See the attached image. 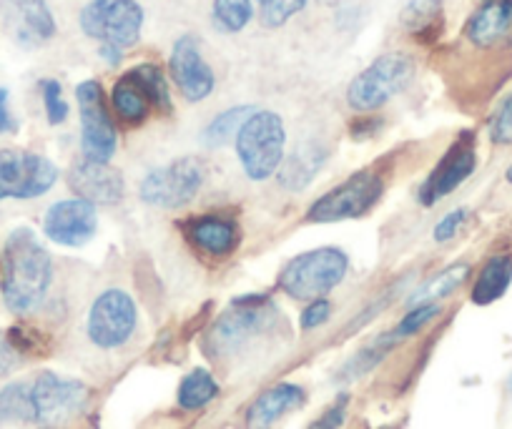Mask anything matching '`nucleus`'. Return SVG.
<instances>
[{"mask_svg": "<svg viewBox=\"0 0 512 429\" xmlns=\"http://www.w3.org/2000/svg\"><path fill=\"white\" fill-rule=\"evenodd\" d=\"M53 284V261L31 229L21 226L3 249V299L18 317L33 314Z\"/></svg>", "mask_w": 512, "mask_h": 429, "instance_id": "f257e3e1", "label": "nucleus"}, {"mask_svg": "<svg viewBox=\"0 0 512 429\" xmlns=\"http://www.w3.org/2000/svg\"><path fill=\"white\" fill-rule=\"evenodd\" d=\"M241 169L251 181H267L282 169L287 128L274 111H254L234 141Z\"/></svg>", "mask_w": 512, "mask_h": 429, "instance_id": "f03ea898", "label": "nucleus"}, {"mask_svg": "<svg viewBox=\"0 0 512 429\" xmlns=\"http://www.w3.org/2000/svg\"><path fill=\"white\" fill-rule=\"evenodd\" d=\"M349 259L337 246H322L289 261L279 274V289L297 302H317L344 281Z\"/></svg>", "mask_w": 512, "mask_h": 429, "instance_id": "7ed1b4c3", "label": "nucleus"}, {"mask_svg": "<svg viewBox=\"0 0 512 429\" xmlns=\"http://www.w3.org/2000/svg\"><path fill=\"white\" fill-rule=\"evenodd\" d=\"M415 78V61L407 53H384L354 76L347 103L357 113H372L400 96Z\"/></svg>", "mask_w": 512, "mask_h": 429, "instance_id": "20e7f679", "label": "nucleus"}, {"mask_svg": "<svg viewBox=\"0 0 512 429\" xmlns=\"http://www.w3.org/2000/svg\"><path fill=\"white\" fill-rule=\"evenodd\" d=\"M144 28V8L136 0H88L81 11V31L101 46L128 51Z\"/></svg>", "mask_w": 512, "mask_h": 429, "instance_id": "39448f33", "label": "nucleus"}, {"mask_svg": "<svg viewBox=\"0 0 512 429\" xmlns=\"http://www.w3.org/2000/svg\"><path fill=\"white\" fill-rule=\"evenodd\" d=\"M78 116H81V154L93 164H111L118 151V131L106 106L101 83L88 78L76 88Z\"/></svg>", "mask_w": 512, "mask_h": 429, "instance_id": "423d86ee", "label": "nucleus"}, {"mask_svg": "<svg viewBox=\"0 0 512 429\" xmlns=\"http://www.w3.org/2000/svg\"><path fill=\"white\" fill-rule=\"evenodd\" d=\"M382 189V176L374 174V171L369 169L357 171V174L349 176L344 184H339L337 189L319 196V199L309 206L307 221L309 224H337V221L359 219V216L367 214L372 206H377V201L382 199Z\"/></svg>", "mask_w": 512, "mask_h": 429, "instance_id": "0eeeda50", "label": "nucleus"}, {"mask_svg": "<svg viewBox=\"0 0 512 429\" xmlns=\"http://www.w3.org/2000/svg\"><path fill=\"white\" fill-rule=\"evenodd\" d=\"M206 181V169L194 156H184L171 164L151 169L141 181L139 196L156 209H181L199 196Z\"/></svg>", "mask_w": 512, "mask_h": 429, "instance_id": "6e6552de", "label": "nucleus"}, {"mask_svg": "<svg viewBox=\"0 0 512 429\" xmlns=\"http://www.w3.org/2000/svg\"><path fill=\"white\" fill-rule=\"evenodd\" d=\"M88 387L78 379L58 377L53 372L38 374L31 382L33 422L43 429H61L83 412Z\"/></svg>", "mask_w": 512, "mask_h": 429, "instance_id": "1a4fd4ad", "label": "nucleus"}, {"mask_svg": "<svg viewBox=\"0 0 512 429\" xmlns=\"http://www.w3.org/2000/svg\"><path fill=\"white\" fill-rule=\"evenodd\" d=\"M277 319V309L267 297H244L231 304L229 312L216 322L211 332V347L219 357H229L246 344L262 337Z\"/></svg>", "mask_w": 512, "mask_h": 429, "instance_id": "9d476101", "label": "nucleus"}, {"mask_svg": "<svg viewBox=\"0 0 512 429\" xmlns=\"http://www.w3.org/2000/svg\"><path fill=\"white\" fill-rule=\"evenodd\" d=\"M136 327H139V309L134 299L121 289H106L88 309L86 334L98 349L108 352L121 349L123 344L131 342Z\"/></svg>", "mask_w": 512, "mask_h": 429, "instance_id": "9b49d317", "label": "nucleus"}, {"mask_svg": "<svg viewBox=\"0 0 512 429\" xmlns=\"http://www.w3.org/2000/svg\"><path fill=\"white\" fill-rule=\"evenodd\" d=\"M58 169L41 154L18 149L0 151V201L38 199L56 186Z\"/></svg>", "mask_w": 512, "mask_h": 429, "instance_id": "f8f14e48", "label": "nucleus"}, {"mask_svg": "<svg viewBox=\"0 0 512 429\" xmlns=\"http://www.w3.org/2000/svg\"><path fill=\"white\" fill-rule=\"evenodd\" d=\"M0 28L16 46L36 51L56 36V18L46 0H0Z\"/></svg>", "mask_w": 512, "mask_h": 429, "instance_id": "ddd939ff", "label": "nucleus"}, {"mask_svg": "<svg viewBox=\"0 0 512 429\" xmlns=\"http://www.w3.org/2000/svg\"><path fill=\"white\" fill-rule=\"evenodd\" d=\"M475 169V136H472L470 131H465L460 133V138H457L455 143H452L450 151L442 156V161L435 166V171L427 176V181L420 186V191H417V199H420L422 206L437 204V201L445 199L447 194L460 189V186L470 179Z\"/></svg>", "mask_w": 512, "mask_h": 429, "instance_id": "4468645a", "label": "nucleus"}, {"mask_svg": "<svg viewBox=\"0 0 512 429\" xmlns=\"http://www.w3.org/2000/svg\"><path fill=\"white\" fill-rule=\"evenodd\" d=\"M169 68L176 88L189 103H199L214 93L216 76L209 63L204 61V53H201L199 41L194 36H181L174 43Z\"/></svg>", "mask_w": 512, "mask_h": 429, "instance_id": "2eb2a0df", "label": "nucleus"}, {"mask_svg": "<svg viewBox=\"0 0 512 429\" xmlns=\"http://www.w3.org/2000/svg\"><path fill=\"white\" fill-rule=\"evenodd\" d=\"M98 214L91 201L73 196L56 201L43 216V231L61 246H83L96 236Z\"/></svg>", "mask_w": 512, "mask_h": 429, "instance_id": "dca6fc26", "label": "nucleus"}, {"mask_svg": "<svg viewBox=\"0 0 512 429\" xmlns=\"http://www.w3.org/2000/svg\"><path fill=\"white\" fill-rule=\"evenodd\" d=\"M68 184L81 199L91 201L93 206H113L121 204L126 194L123 176L111 164H93L81 159L68 174Z\"/></svg>", "mask_w": 512, "mask_h": 429, "instance_id": "f3484780", "label": "nucleus"}, {"mask_svg": "<svg viewBox=\"0 0 512 429\" xmlns=\"http://www.w3.org/2000/svg\"><path fill=\"white\" fill-rule=\"evenodd\" d=\"M465 36L477 48L512 46V0H485L467 21Z\"/></svg>", "mask_w": 512, "mask_h": 429, "instance_id": "a211bd4d", "label": "nucleus"}, {"mask_svg": "<svg viewBox=\"0 0 512 429\" xmlns=\"http://www.w3.org/2000/svg\"><path fill=\"white\" fill-rule=\"evenodd\" d=\"M181 231H184L186 241L191 246H196L201 254L211 256V259H226L239 246L236 224L231 219H224V216H194V219L184 221Z\"/></svg>", "mask_w": 512, "mask_h": 429, "instance_id": "6ab92c4d", "label": "nucleus"}, {"mask_svg": "<svg viewBox=\"0 0 512 429\" xmlns=\"http://www.w3.org/2000/svg\"><path fill=\"white\" fill-rule=\"evenodd\" d=\"M304 389L297 384H277V387L267 389L262 397L256 399L246 412V424L249 429H272L279 419L292 409L302 407Z\"/></svg>", "mask_w": 512, "mask_h": 429, "instance_id": "aec40b11", "label": "nucleus"}, {"mask_svg": "<svg viewBox=\"0 0 512 429\" xmlns=\"http://www.w3.org/2000/svg\"><path fill=\"white\" fill-rule=\"evenodd\" d=\"M111 106L116 116L128 126H144L154 111L149 93L141 88V83L131 73H123L116 81L111 91Z\"/></svg>", "mask_w": 512, "mask_h": 429, "instance_id": "412c9836", "label": "nucleus"}, {"mask_svg": "<svg viewBox=\"0 0 512 429\" xmlns=\"http://www.w3.org/2000/svg\"><path fill=\"white\" fill-rule=\"evenodd\" d=\"M402 26L422 46H430L440 38L445 16H442V0H407L400 16Z\"/></svg>", "mask_w": 512, "mask_h": 429, "instance_id": "4be33fe9", "label": "nucleus"}, {"mask_svg": "<svg viewBox=\"0 0 512 429\" xmlns=\"http://www.w3.org/2000/svg\"><path fill=\"white\" fill-rule=\"evenodd\" d=\"M324 161H327V149H322L319 143H304L277 171L279 184L289 191L307 189L324 166Z\"/></svg>", "mask_w": 512, "mask_h": 429, "instance_id": "5701e85b", "label": "nucleus"}, {"mask_svg": "<svg viewBox=\"0 0 512 429\" xmlns=\"http://www.w3.org/2000/svg\"><path fill=\"white\" fill-rule=\"evenodd\" d=\"M512 281V259L510 256H492L482 271L477 274V281L472 284V304L477 307H487V304L497 302L502 294L507 292V286Z\"/></svg>", "mask_w": 512, "mask_h": 429, "instance_id": "b1692460", "label": "nucleus"}, {"mask_svg": "<svg viewBox=\"0 0 512 429\" xmlns=\"http://www.w3.org/2000/svg\"><path fill=\"white\" fill-rule=\"evenodd\" d=\"M470 276V264H452L445 271H440L437 276H432L430 281L415 289V294L410 297V307H420V304H440L442 299L450 297L462 281H467Z\"/></svg>", "mask_w": 512, "mask_h": 429, "instance_id": "393cba45", "label": "nucleus"}, {"mask_svg": "<svg viewBox=\"0 0 512 429\" xmlns=\"http://www.w3.org/2000/svg\"><path fill=\"white\" fill-rule=\"evenodd\" d=\"M216 397H219V384L206 369H194V372L186 374L179 384V394H176L179 407L189 409V412L206 407Z\"/></svg>", "mask_w": 512, "mask_h": 429, "instance_id": "a878e982", "label": "nucleus"}, {"mask_svg": "<svg viewBox=\"0 0 512 429\" xmlns=\"http://www.w3.org/2000/svg\"><path fill=\"white\" fill-rule=\"evenodd\" d=\"M254 111L256 108L251 106H234L229 108V111L219 113V116L204 128V136L201 138H204V143L209 146V149H219V146H224V143L236 141L241 126H244L246 118H249Z\"/></svg>", "mask_w": 512, "mask_h": 429, "instance_id": "bb28decb", "label": "nucleus"}, {"mask_svg": "<svg viewBox=\"0 0 512 429\" xmlns=\"http://www.w3.org/2000/svg\"><path fill=\"white\" fill-rule=\"evenodd\" d=\"M0 422H33L31 382H11L0 389Z\"/></svg>", "mask_w": 512, "mask_h": 429, "instance_id": "cd10ccee", "label": "nucleus"}, {"mask_svg": "<svg viewBox=\"0 0 512 429\" xmlns=\"http://www.w3.org/2000/svg\"><path fill=\"white\" fill-rule=\"evenodd\" d=\"M131 76L141 83L146 93L151 98V106L154 111L159 113H171V93H169V83H166L164 73L156 63H139L136 68H131Z\"/></svg>", "mask_w": 512, "mask_h": 429, "instance_id": "c85d7f7f", "label": "nucleus"}, {"mask_svg": "<svg viewBox=\"0 0 512 429\" xmlns=\"http://www.w3.org/2000/svg\"><path fill=\"white\" fill-rule=\"evenodd\" d=\"M211 18L221 33H239L254 18V6L251 0H214Z\"/></svg>", "mask_w": 512, "mask_h": 429, "instance_id": "c756f323", "label": "nucleus"}, {"mask_svg": "<svg viewBox=\"0 0 512 429\" xmlns=\"http://www.w3.org/2000/svg\"><path fill=\"white\" fill-rule=\"evenodd\" d=\"M395 344H397L395 332H390V334H384V337L374 339V344H369L367 349H362V352H359L357 357H354L352 362H349L347 367H344L342 374L347 379L362 377V374H367L369 369L374 367V364H379V359H382L384 354L390 352V349L395 347Z\"/></svg>", "mask_w": 512, "mask_h": 429, "instance_id": "7c9ffc66", "label": "nucleus"}, {"mask_svg": "<svg viewBox=\"0 0 512 429\" xmlns=\"http://www.w3.org/2000/svg\"><path fill=\"white\" fill-rule=\"evenodd\" d=\"M259 3V21L264 28H282L289 18L304 11L307 0H256Z\"/></svg>", "mask_w": 512, "mask_h": 429, "instance_id": "2f4dec72", "label": "nucleus"}, {"mask_svg": "<svg viewBox=\"0 0 512 429\" xmlns=\"http://www.w3.org/2000/svg\"><path fill=\"white\" fill-rule=\"evenodd\" d=\"M41 93H43V106H46L48 123H51V126H61V123H66L71 108H68L66 98H63L61 83H58L56 78H43Z\"/></svg>", "mask_w": 512, "mask_h": 429, "instance_id": "473e14b6", "label": "nucleus"}, {"mask_svg": "<svg viewBox=\"0 0 512 429\" xmlns=\"http://www.w3.org/2000/svg\"><path fill=\"white\" fill-rule=\"evenodd\" d=\"M440 312H442L440 304H420V307H412L410 314H407V317L397 324L395 337L397 339L412 337V334H417L420 329H425L432 319L440 317Z\"/></svg>", "mask_w": 512, "mask_h": 429, "instance_id": "72a5a7b5", "label": "nucleus"}, {"mask_svg": "<svg viewBox=\"0 0 512 429\" xmlns=\"http://www.w3.org/2000/svg\"><path fill=\"white\" fill-rule=\"evenodd\" d=\"M490 138L492 143H500V146L512 143V93L502 101V106L497 108L495 118H492Z\"/></svg>", "mask_w": 512, "mask_h": 429, "instance_id": "f704fd0d", "label": "nucleus"}, {"mask_svg": "<svg viewBox=\"0 0 512 429\" xmlns=\"http://www.w3.org/2000/svg\"><path fill=\"white\" fill-rule=\"evenodd\" d=\"M465 221H467V209H452L450 214H445L440 221H437L432 236H435L437 244H445V241L455 239L457 231L462 229V224H465Z\"/></svg>", "mask_w": 512, "mask_h": 429, "instance_id": "c9c22d12", "label": "nucleus"}, {"mask_svg": "<svg viewBox=\"0 0 512 429\" xmlns=\"http://www.w3.org/2000/svg\"><path fill=\"white\" fill-rule=\"evenodd\" d=\"M21 357L23 352L16 347L11 334L0 332V377H6L8 372H13L21 364Z\"/></svg>", "mask_w": 512, "mask_h": 429, "instance_id": "e433bc0d", "label": "nucleus"}, {"mask_svg": "<svg viewBox=\"0 0 512 429\" xmlns=\"http://www.w3.org/2000/svg\"><path fill=\"white\" fill-rule=\"evenodd\" d=\"M329 314H332V304H329L327 299H317V302H309L307 309L302 312V329H304V332H309V329L322 327V324L329 319Z\"/></svg>", "mask_w": 512, "mask_h": 429, "instance_id": "4c0bfd02", "label": "nucleus"}, {"mask_svg": "<svg viewBox=\"0 0 512 429\" xmlns=\"http://www.w3.org/2000/svg\"><path fill=\"white\" fill-rule=\"evenodd\" d=\"M344 414H347V397H342L339 402H334L317 422L312 424L309 429H337L339 424L344 422Z\"/></svg>", "mask_w": 512, "mask_h": 429, "instance_id": "58836bf2", "label": "nucleus"}, {"mask_svg": "<svg viewBox=\"0 0 512 429\" xmlns=\"http://www.w3.org/2000/svg\"><path fill=\"white\" fill-rule=\"evenodd\" d=\"M379 126H382V118L362 116L354 118V121L349 123V133H352V138H357V141H364V138H372L374 133L379 131Z\"/></svg>", "mask_w": 512, "mask_h": 429, "instance_id": "ea45409f", "label": "nucleus"}, {"mask_svg": "<svg viewBox=\"0 0 512 429\" xmlns=\"http://www.w3.org/2000/svg\"><path fill=\"white\" fill-rule=\"evenodd\" d=\"M18 128L13 118L11 106H8V88H0V133H13Z\"/></svg>", "mask_w": 512, "mask_h": 429, "instance_id": "a19ab883", "label": "nucleus"}, {"mask_svg": "<svg viewBox=\"0 0 512 429\" xmlns=\"http://www.w3.org/2000/svg\"><path fill=\"white\" fill-rule=\"evenodd\" d=\"M98 51H101V56L106 58V63H108V66H118V63H121V56H123V51H118V48H108V46H101V48H98Z\"/></svg>", "mask_w": 512, "mask_h": 429, "instance_id": "79ce46f5", "label": "nucleus"}, {"mask_svg": "<svg viewBox=\"0 0 512 429\" xmlns=\"http://www.w3.org/2000/svg\"><path fill=\"white\" fill-rule=\"evenodd\" d=\"M505 179H507V181H510V184H512V164H510V169H507V171H505Z\"/></svg>", "mask_w": 512, "mask_h": 429, "instance_id": "37998d69", "label": "nucleus"}, {"mask_svg": "<svg viewBox=\"0 0 512 429\" xmlns=\"http://www.w3.org/2000/svg\"><path fill=\"white\" fill-rule=\"evenodd\" d=\"M510 392H512V377H510Z\"/></svg>", "mask_w": 512, "mask_h": 429, "instance_id": "c03bdc74", "label": "nucleus"}, {"mask_svg": "<svg viewBox=\"0 0 512 429\" xmlns=\"http://www.w3.org/2000/svg\"><path fill=\"white\" fill-rule=\"evenodd\" d=\"M387 429H390V427H387Z\"/></svg>", "mask_w": 512, "mask_h": 429, "instance_id": "a18cd8bd", "label": "nucleus"}]
</instances>
